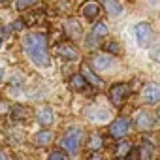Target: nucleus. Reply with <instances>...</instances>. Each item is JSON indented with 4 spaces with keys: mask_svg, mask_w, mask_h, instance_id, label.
I'll return each mask as SVG.
<instances>
[{
    "mask_svg": "<svg viewBox=\"0 0 160 160\" xmlns=\"http://www.w3.org/2000/svg\"><path fill=\"white\" fill-rule=\"evenodd\" d=\"M151 58H152V60H156V62H160V45H158V47H154V49L151 51Z\"/></svg>",
    "mask_w": 160,
    "mask_h": 160,
    "instance_id": "nucleus-25",
    "label": "nucleus"
},
{
    "mask_svg": "<svg viewBox=\"0 0 160 160\" xmlns=\"http://www.w3.org/2000/svg\"><path fill=\"white\" fill-rule=\"evenodd\" d=\"M128 130H130V121H128L126 117H119V119H115V121L111 122V126H109V136L119 139V138L126 136Z\"/></svg>",
    "mask_w": 160,
    "mask_h": 160,
    "instance_id": "nucleus-5",
    "label": "nucleus"
},
{
    "mask_svg": "<svg viewBox=\"0 0 160 160\" xmlns=\"http://www.w3.org/2000/svg\"><path fill=\"white\" fill-rule=\"evenodd\" d=\"M102 145H104V139H102V136L94 134V136H91V138H89V149H92V151H98Z\"/></svg>",
    "mask_w": 160,
    "mask_h": 160,
    "instance_id": "nucleus-22",
    "label": "nucleus"
},
{
    "mask_svg": "<svg viewBox=\"0 0 160 160\" xmlns=\"http://www.w3.org/2000/svg\"><path fill=\"white\" fill-rule=\"evenodd\" d=\"M70 87H72L73 91H77V92L85 91V87H87V79H85V75H73V77L70 79Z\"/></svg>",
    "mask_w": 160,
    "mask_h": 160,
    "instance_id": "nucleus-14",
    "label": "nucleus"
},
{
    "mask_svg": "<svg viewBox=\"0 0 160 160\" xmlns=\"http://www.w3.org/2000/svg\"><path fill=\"white\" fill-rule=\"evenodd\" d=\"M51 139H53V134L49 130H42L36 134V145H47Z\"/></svg>",
    "mask_w": 160,
    "mask_h": 160,
    "instance_id": "nucleus-19",
    "label": "nucleus"
},
{
    "mask_svg": "<svg viewBox=\"0 0 160 160\" xmlns=\"http://www.w3.org/2000/svg\"><path fill=\"white\" fill-rule=\"evenodd\" d=\"M89 160H104V158H102V156H100V154H92V156H91V158H89Z\"/></svg>",
    "mask_w": 160,
    "mask_h": 160,
    "instance_id": "nucleus-27",
    "label": "nucleus"
},
{
    "mask_svg": "<svg viewBox=\"0 0 160 160\" xmlns=\"http://www.w3.org/2000/svg\"><path fill=\"white\" fill-rule=\"evenodd\" d=\"M57 55L64 60H77L79 58V51L72 45V43H60L57 45Z\"/></svg>",
    "mask_w": 160,
    "mask_h": 160,
    "instance_id": "nucleus-9",
    "label": "nucleus"
},
{
    "mask_svg": "<svg viewBox=\"0 0 160 160\" xmlns=\"http://www.w3.org/2000/svg\"><path fill=\"white\" fill-rule=\"evenodd\" d=\"M36 2H38V0H17V4H15V8H17L19 12H23V10H27V8L34 6Z\"/></svg>",
    "mask_w": 160,
    "mask_h": 160,
    "instance_id": "nucleus-23",
    "label": "nucleus"
},
{
    "mask_svg": "<svg viewBox=\"0 0 160 160\" xmlns=\"http://www.w3.org/2000/svg\"><path fill=\"white\" fill-rule=\"evenodd\" d=\"M87 117L89 119H94V121H106V119H109V111L108 109H104V108H96V106H92L91 109H87Z\"/></svg>",
    "mask_w": 160,
    "mask_h": 160,
    "instance_id": "nucleus-13",
    "label": "nucleus"
},
{
    "mask_svg": "<svg viewBox=\"0 0 160 160\" xmlns=\"http://www.w3.org/2000/svg\"><path fill=\"white\" fill-rule=\"evenodd\" d=\"M158 115H160V113H158Z\"/></svg>",
    "mask_w": 160,
    "mask_h": 160,
    "instance_id": "nucleus-32",
    "label": "nucleus"
},
{
    "mask_svg": "<svg viewBox=\"0 0 160 160\" xmlns=\"http://www.w3.org/2000/svg\"><path fill=\"white\" fill-rule=\"evenodd\" d=\"M66 32H68V36L70 38H75V36H81V25H79L77 21H68L66 23Z\"/></svg>",
    "mask_w": 160,
    "mask_h": 160,
    "instance_id": "nucleus-16",
    "label": "nucleus"
},
{
    "mask_svg": "<svg viewBox=\"0 0 160 160\" xmlns=\"http://www.w3.org/2000/svg\"><path fill=\"white\" fill-rule=\"evenodd\" d=\"M79 145H81V128H77V126L70 128L64 134V138L60 139V147L70 154H75L79 151Z\"/></svg>",
    "mask_w": 160,
    "mask_h": 160,
    "instance_id": "nucleus-2",
    "label": "nucleus"
},
{
    "mask_svg": "<svg viewBox=\"0 0 160 160\" xmlns=\"http://www.w3.org/2000/svg\"><path fill=\"white\" fill-rule=\"evenodd\" d=\"M102 12V6L100 2H96V0H87V2L81 6V13L89 19V21H94Z\"/></svg>",
    "mask_w": 160,
    "mask_h": 160,
    "instance_id": "nucleus-8",
    "label": "nucleus"
},
{
    "mask_svg": "<svg viewBox=\"0 0 160 160\" xmlns=\"http://www.w3.org/2000/svg\"><path fill=\"white\" fill-rule=\"evenodd\" d=\"M0 45H2V40H0Z\"/></svg>",
    "mask_w": 160,
    "mask_h": 160,
    "instance_id": "nucleus-31",
    "label": "nucleus"
},
{
    "mask_svg": "<svg viewBox=\"0 0 160 160\" xmlns=\"http://www.w3.org/2000/svg\"><path fill=\"white\" fill-rule=\"evenodd\" d=\"M152 38H154V34H152V28L149 23L136 25V40H138L139 47H149L152 43Z\"/></svg>",
    "mask_w": 160,
    "mask_h": 160,
    "instance_id": "nucleus-3",
    "label": "nucleus"
},
{
    "mask_svg": "<svg viewBox=\"0 0 160 160\" xmlns=\"http://www.w3.org/2000/svg\"><path fill=\"white\" fill-rule=\"evenodd\" d=\"M23 47L27 51V55L30 57V60L40 66V68H47L51 66V58L47 53V36L42 32H28L23 38Z\"/></svg>",
    "mask_w": 160,
    "mask_h": 160,
    "instance_id": "nucleus-1",
    "label": "nucleus"
},
{
    "mask_svg": "<svg viewBox=\"0 0 160 160\" xmlns=\"http://www.w3.org/2000/svg\"><path fill=\"white\" fill-rule=\"evenodd\" d=\"M49 160H66V154L62 151H53L49 154Z\"/></svg>",
    "mask_w": 160,
    "mask_h": 160,
    "instance_id": "nucleus-24",
    "label": "nucleus"
},
{
    "mask_svg": "<svg viewBox=\"0 0 160 160\" xmlns=\"http://www.w3.org/2000/svg\"><path fill=\"white\" fill-rule=\"evenodd\" d=\"M134 121H136V126H138L139 130H147V128H151V124L154 122V117H152L147 109H139V111L136 113Z\"/></svg>",
    "mask_w": 160,
    "mask_h": 160,
    "instance_id": "nucleus-11",
    "label": "nucleus"
},
{
    "mask_svg": "<svg viewBox=\"0 0 160 160\" xmlns=\"http://www.w3.org/2000/svg\"><path fill=\"white\" fill-rule=\"evenodd\" d=\"M0 160H6V158H4V156H2V154H0Z\"/></svg>",
    "mask_w": 160,
    "mask_h": 160,
    "instance_id": "nucleus-30",
    "label": "nucleus"
},
{
    "mask_svg": "<svg viewBox=\"0 0 160 160\" xmlns=\"http://www.w3.org/2000/svg\"><path fill=\"white\" fill-rule=\"evenodd\" d=\"M38 121H40L43 126H49V124L53 122V111H51L49 108H42V109L38 111Z\"/></svg>",
    "mask_w": 160,
    "mask_h": 160,
    "instance_id": "nucleus-15",
    "label": "nucleus"
},
{
    "mask_svg": "<svg viewBox=\"0 0 160 160\" xmlns=\"http://www.w3.org/2000/svg\"><path fill=\"white\" fill-rule=\"evenodd\" d=\"M151 152H152V147H151V143L145 139L143 141V145L138 149V154H139V160H149L151 158Z\"/></svg>",
    "mask_w": 160,
    "mask_h": 160,
    "instance_id": "nucleus-18",
    "label": "nucleus"
},
{
    "mask_svg": "<svg viewBox=\"0 0 160 160\" xmlns=\"http://www.w3.org/2000/svg\"><path fill=\"white\" fill-rule=\"evenodd\" d=\"M141 98L147 104H156L160 102V85L158 83H147L141 91Z\"/></svg>",
    "mask_w": 160,
    "mask_h": 160,
    "instance_id": "nucleus-7",
    "label": "nucleus"
},
{
    "mask_svg": "<svg viewBox=\"0 0 160 160\" xmlns=\"http://www.w3.org/2000/svg\"><path fill=\"white\" fill-rule=\"evenodd\" d=\"M130 152H132V143H130V141H121V143L117 145L115 154H117L119 158H126Z\"/></svg>",
    "mask_w": 160,
    "mask_h": 160,
    "instance_id": "nucleus-17",
    "label": "nucleus"
},
{
    "mask_svg": "<svg viewBox=\"0 0 160 160\" xmlns=\"http://www.w3.org/2000/svg\"><path fill=\"white\" fill-rule=\"evenodd\" d=\"M104 49H106V53H108V55H111V57H113V55H119V53H121V45H119V43H117L115 40L108 42V43L104 45Z\"/></svg>",
    "mask_w": 160,
    "mask_h": 160,
    "instance_id": "nucleus-21",
    "label": "nucleus"
},
{
    "mask_svg": "<svg viewBox=\"0 0 160 160\" xmlns=\"http://www.w3.org/2000/svg\"><path fill=\"white\" fill-rule=\"evenodd\" d=\"M102 4H104L106 12H108L111 17H117V15L122 13V6H121L119 0H102Z\"/></svg>",
    "mask_w": 160,
    "mask_h": 160,
    "instance_id": "nucleus-12",
    "label": "nucleus"
},
{
    "mask_svg": "<svg viewBox=\"0 0 160 160\" xmlns=\"http://www.w3.org/2000/svg\"><path fill=\"white\" fill-rule=\"evenodd\" d=\"M2 77H4V72H2V70H0V81H2Z\"/></svg>",
    "mask_w": 160,
    "mask_h": 160,
    "instance_id": "nucleus-29",
    "label": "nucleus"
},
{
    "mask_svg": "<svg viewBox=\"0 0 160 160\" xmlns=\"http://www.w3.org/2000/svg\"><path fill=\"white\" fill-rule=\"evenodd\" d=\"M92 66L96 70H100V72H106V70H111L115 66V58L111 55H108V53L106 55H98V57L92 58Z\"/></svg>",
    "mask_w": 160,
    "mask_h": 160,
    "instance_id": "nucleus-10",
    "label": "nucleus"
},
{
    "mask_svg": "<svg viewBox=\"0 0 160 160\" xmlns=\"http://www.w3.org/2000/svg\"><path fill=\"white\" fill-rule=\"evenodd\" d=\"M108 36V25L106 23H96L94 27H92V32H91V36H89V40H87V47H96L100 42H102V38H106Z\"/></svg>",
    "mask_w": 160,
    "mask_h": 160,
    "instance_id": "nucleus-6",
    "label": "nucleus"
},
{
    "mask_svg": "<svg viewBox=\"0 0 160 160\" xmlns=\"http://www.w3.org/2000/svg\"><path fill=\"white\" fill-rule=\"evenodd\" d=\"M10 2V0H0V6H2V4H8Z\"/></svg>",
    "mask_w": 160,
    "mask_h": 160,
    "instance_id": "nucleus-28",
    "label": "nucleus"
},
{
    "mask_svg": "<svg viewBox=\"0 0 160 160\" xmlns=\"http://www.w3.org/2000/svg\"><path fill=\"white\" fill-rule=\"evenodd\" d=\"M83 73H85V79H87V81H91L94 87H102V85H104V83H102V79H98V77L87 68V66H83Z\"/></svg>",
    "mask_w": 160,
    "mask_h": 160,
    "instance_id": "nucleus-20",
    "label": "nucleus"
},
{
    "mask_svg": "<svg viewBox=\"0 0 160 160\" xmlns=\"http://www.w3.org/2000/svg\"><path fill=\"white\" fill-rule=\"evenodd\" d=\"M12 28H13V30H21V28H23V21H15V23H12Z\"/></svg>",
    "mask_w": 160,
    "mask_h": 160,
    "instance_id": "nucleus-26",
    "label": "nucleus"
},
{
    "mask_svg": "<svg viewBox=\"0 0 160 160\" xmlns=\"http://www.w3.org/2000/svg\"><path fill=\"white\" fill-rule=\"evenodd\" d=\"M128 92H130V89H128L126 83H115V85L109 89V100H111V104H113V106H121V104L126 100Z\"/></svg>",
    "mask_w": 160,
    "mask_h": 160,
    "instance_id": "nucleus-4",
    "label": "nucleus"
}]
</instances>
